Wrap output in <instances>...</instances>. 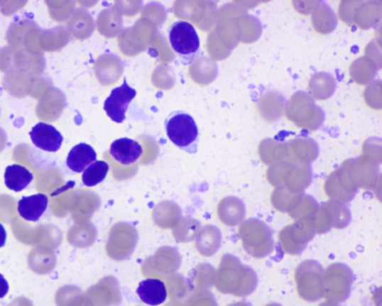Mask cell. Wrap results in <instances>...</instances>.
Listing matches in <instances>:
<instances>
[{
    "mask_svg": "<svg viewBox=\"0 0 382 306\" xmlns=\"http://www.w3.org/2000/svg\"><path fill=\"white\" fill-rule=\"evenodd\" d=\"M354 276L351 270L342 263L329 266L323 273L324 295L330 302H342L350 295Z\"/></svg>",
    "mask_w": 382,
    "mask_h": 306,
    "instance_id": "obj_8",
    "label": "cell"
},
{
    "mask_svg": "<svg viewBox=\"0 0 382 306\" xmlns=\"http://www.w3.org/2000/svg\"><path fill=\"white\" fill-rule=\"evenodd\" d=\"M366 104L371 108L380 110L382 108L381 81L376 80L366 87L364 93Z\"/></svg>",
    "mask_w": 382,
    "mask_h": 306,
    "instance_id": "obj_32",
    "label": "cell"
},
{
    "mask_svg": "<svg viewBox=\"0 0 382 306\" xmlns=\"http://www.w3.org/2000/svg\"><path fill=\"white\" fill-rule=\"evenodd\" d=\"M97 157V153L91 145L80 143L70 151L67 165L73 172L82 173L87 167L96 162Z\"/></svg>",
    "mask_w": 382,
    "mask_h": 306,
    "instance_id": "obj_19",
    "label": "cell"
},
{
    "mask_svg": "<svg viewBox=\"0 0 382 306\" xmlns=\"http://www.w3.org/2000/svg\"><path fill=\"white\" fill-rule=\"evenodd\" d=\"M323 273L319 262L305 260L300 263L295 271V282L299 295L308 302L320 300L324 295Z\"/></svg>",
    "mask_w": 382,
    "mask_h": 306,
    "instance_id": "obj_7",
    "label": "cell"
},
{
    "mask_svg": "<svg viewBox=\"0 0 382 306\" xmlns=\"http://www.w3.org/2000/svg\"><path fill=\"white\" fill-rule=\"evenodd\" d=\"M334 173L346 190L354 195L360 188L375 190L380 182L378 167L366 163L361 157L346 160Z\"/></svg>",
    "mask_w": 382,
    "mask_h": 306,
    "instance_id": "obj_1",
    "label": "cell"
},
{
    "mask_svg": "<svg viewBox=\"0 0 382 306\" xmlns=\"http://www.w3.org/2000/svg\"><path fill=\"white\" fill-rule=\"evenodd\" d=\"M239 31L241 42L253 43L260 38L263 28L258 19L244 13L239 18Z\"/></svg>",
    "mask_w": 382,
    "mask_h": 306,
    "instance_id": "obj_26",
    "label": "cell"
},
{
    "mask_svg": "<svg viewBox=\"0 0 382 306\" xmlns=\"http://www.w3.org/2000/svg\"><path fill=\"white\" fill-rule=\"evenodd\" d=\"M136 95V90L129 86L126 78L120 87L111 91L105 100L104 109L112 121L116 124L124 122L129 106Z\"/></svg>",
    "mask_w": 382,
    "mask_h": 306,
    "instance_id": "obj_11",
    "label": "cell"
},
{
    "mask_svg": "<svg viewBox=\"0 0 382 306\" xmlns=\"http://www.w3.org/2000/svg\"><path fill=\"white\" fill-rule=\"evenodd\" d=\"M165 127L176 147L190 154L197 153L200 133L192 116L185 111H173L167 116Z\"/></svg>",
    "mask_w": 382,
    "mask_h": 306,
    "instance_id": "obj_2",
    "label": "cell"
},
{
    "mask_svg": "<svg viewBox=\"0 0 382 306\" xmlns=\"http://www.w3.org/2000/svg\"><path fill=\"white\" fill-rule=\"evenodd\" d=\"M362 1H342L339 8L341 20L349 25L354 24L356 9Z\"/></svg>",
    "mask_w": 382,
    "mask_h": 306,
    "instance_id": "obj_33",
    "label": "cell"
},
{
    "mask_svg": "<svg viewBox=\"0 0 382 306\" xmlns=\"http://www.w3.org/2000/svg\"><path fill=\"white\" fill-rule=\"evenodd\" d=\"M320 214L322 224L328 230L332 228L343 229L349 225L351 219L345 203L333 200L320 206Z\"/></svg>",
    "mask_w": 382,
    "mask_h": 306,
    "instance_id": "obj_12",
    "label": "cell"
},
{
    "mask_svg": "<svg viewBox=\"0 0 382 306\" xmlns=\"http://www.w3.org/2000/svg\"><path fill=\"white\" fill-rule=\"evenodd\" d=\"M137 294L142 302L152 306L165 302L168 295L165 283L156 279H148L141 282Z\"/></svg>",
    "mask_w": 382,
    "mask_h": 306,
    "instance_id": "obj_20",
    "label": "cell"
},
{
    "mask_svg": "<svg viewBox=\"0 0 382 306\" xmlns=\"http://www.w3.org/2000/svg\"><path fill=\"white\" fill-rule=\"evenodd\" d=\"M223 219L231 226L241 224L245 218L246 207L243 201L236 197L224 200L222 207Z\"/></svg>",
    "mask_w": 382,
    "mask_h": 306,
    "instance_id": "obj_27",
    "label": "cell"
},
{
    "mask_svg": "<svg viewBox=\"0 0 382 306\" xmlns=\"http://www.w3.org/2000/svg\"><path fill=\"white\" fill-rule=\"evenodd\" d=\"M378 70L380 68L376 63L364 55L351 65L349 75L356 83L366 85L374 80Z\"/></svg>",
    "mask_w": 382,
    "mask_h": 306,
    "instance_id": "obj_22",
    "label": "cell"
},
{
    "mask_svg": "<svg viewBox=\"0 0 382 306\" xmlns=\"http://www.w3.org/2000/svg\"><path fill=\"white\" fill-rule=\"evenodd\" d=\"M239 232L244 249L248 255L261 259L273 253V233L266 223L252 218L242 222Z\"/></svg>",
    "mask_w": 382,
    "mask_h": 306,
    "instance_id": "obj_5",
    "label": "cell"
},
{
    "mask_svg": "<svg viewBox=\"0 0 382 306\" xmlns=\"http://www.w3.org/2000/svg\"><path fill=\"white\" fill-rule=\"evenodd\" d=\"M33 180V173L23 166L13 165L6 169L5 184L11 191L22 192Z\"/></svg>",
    "mask_w": 382,
    "mask_h": 306,
    "instance_id": "obj_25",
    "label": "cell"
},
{
    "mask_svg": "<svg viewBox=\"0 0 382 306\" xmlns=\"http://www.w3.org/2000/svg\"><path fill=\"white\" fill-rule=\"evenodd\" d=\"M169 40L185 65L192 63L200 55V40L195 26L186 21H176L169 28Z\"/></svg>",
    "mask_w": 382,
    "mask_h": 306,
    "instance_id": "obj_6",
    "label": "cell"
},
{
    "mask_svg": "<svg viewBox=\"0 0 382 306\" xmlns=\"http://www.w3.org/2000/svg\"><path fill=\"white\" fill-rule=\"evenodd\" d=\"M9 285L4 276L0 273V299L4 298L9 293Z\"/></svg>",
    "mask_w": 382,
    "mask_h": 306,
    "instance_id": "obj_36",
    "label": "cell"
},
{
    "mask_svg": "<svg viewBox=\"0 0 382 306\" xmlns=\"http://www.w3.org/2000/svg\"><path fill=\"white\" fill-rule=\"evenodd\" d=\"M227 289L229 293L239 297H247L256 290L258 276L256 272L234 256L228 258Z\"/></svg>",
    "mask_w": 382,
    "mask_h": 306,
    "instance_id": "obj_10",
    "label": "cell"
},
{
    "mask_svg": "<svg viewBox=\"0 0 382 306\" xmlns=\"http://www.w3.org/2000/svg\"><path fill=\"white\" fill-rule=\"evenodd\" d=\"M319 205L312 197L302 194L295 207L289 212L292 219L296 221L313 217L316 214Z\"/></svg>",
    "mask_w": 382,
    "mask_h": 306,
    "instance_id": "obj_28",
    "label": "cell"
},
{
    "mask_svg": "<svg viewBox=\"0 0 382 306\" xmlns=\"http://www.w3.org/2000/svg\"><path fill=\"white\" fill-rule=\"evenodd\" d=\"M285 110L286 118L301 129L316 131L325 121L324 112L310 94L302 91L292 96Z\"/></svg>",
    "mask_w": 382,
    "mask_h": 306,
    "instance_id": "obj_4",
    "label": "cell"
},
{
    "mask_svg": "<svg viewBox=\"0 0 382 306\" xmlns=\"http://www.w3.org/2000/svg\"><path fill=\"white\" fill-rule=\"evenodd\" d=\"M312 25L322 35L332 33L337 27V19L333 10L325 3L320 2L313 11Z\"/></svg>",
    "mask_w": 382,
    "mask_h": 306,
    "instance_id": "obj_24",
    "label": "cell"
},
{
    "mask_svg": "<svg viewBox=\"0 0 382 306\" xmlns=\"http://www.w3.org/2000/svg\"><path fill=\"white\" fill-rule=\"evenodd\" d=\"M365 56L369 57L376 63L378 67L381 68V47L380 40H373L365 49Z\"/></svg>",
    "mask_w": 382,
    "mask_h": 306,
    "instance_id": "obj_34",
    "label": "cell"
},
{
    "mask_svg": "<svg viewBox=\"0 0 382 306\" xmlns=\"http://www.w3.org/2000/svg\"><path fill=\"white\" fill-rule=\"evenodd\" d=\"M301 195L293 194L284 187H275L271 196V202L276 210L289 213L296 205Z\"/></svg>",
    "mask_w": 382,
    "mask_h": 306,
    "instance_id": "obj_29",
    "label": "cell"
},
{
    "mask_svg": "<svg viewBox=\"0 0 382 306\" xmlns=\"http://www.w3.org/2000/svg\"><path fill=\"white\" fill-rule=\"evenodd\" d=\"M285 97L277 92L270 91L263 93L258 97L257 107L264 121L273 124L282 118L285 109Z\"/></svg>",
    "mask_w": 382,
    "mask_h": 306,
    "instance_id": "obj_15",
    "label": "cell"
},
{
    "mask_svg": "<svg viewBox=\"0 0 382 306\" xmlns=\"http://www.w3.org/2000/svg\"><path fill=\"white\" fill-rule=\"evenodd\" d=\"M381 14L382 4L380 1H362L356 9L354 23L364 31H367L380 22Z\"/></svg>",
    "mask_w": 382,
    "mask_h": 306,
    "instance_id": "obj_21",
    "label": "cell"
},
{
    "mask_svg": "<svg viewBox=\"0 0 382 306\" xmlns=\"http://www.w3.org/2000/svg\"><path fill=\"white\" fill-rule=\"evenodd\" d=\"M315 235L313 217L305 218L283 229L278 234V243L284 253L296 256L306 248Z\"/></svg>",
    "mask_w": 382,
    "mask_h": 306,
    "instance_id": "obj_9",
    "label": "cell"
},
{
    "mask_svg": "<svg viewBox=\"0 0 382 306\" xmlns=\"http://www.w3.org/2000/svg\"><path fill=\"white\" fill-rule=\"evenodd\" d=\"M381 144V138H371L367 139L363 145L361 157L366 163L378 167L381 165L382 160Z\"/></svg>",
    "mask_w": 382,
    "mask_h": 306,
    "instance_id": "obj_31",
    "label": "cell"
},
{
    "mask_svg": "<svg viewBox=\"0 0 382 306\" xmlns=\"http://www.w3.org/2000/svg\"><path fill=\"white\" fill-rule=\"evenodd\" d=\"M267 179L273 187H284L293 194H303L312 181L310 165L282 163L270 166Z\"/></svg>",
    "mask_w": 382,
    "mask_h": 306,
    "instance_id": "obj_3",
    "label": "cell"
},
{
    "mask_svg": "<svg viewBox=\"0 0 382 306\" xmlns=\"http://www.w3.org/2000/svg\"><path fill=\"white\" fill-rule=\"evenodd\" d=\"M109 170V165L104 161H96L88 166L82 174L83 184L94 187L104 181Z\"/></svg>",
    "mask_w": 382,
    "mask_h": 306,
    "instance_id": "obj_30",
    "label": "cell"
},
{
    "mask_svg": "<svg viewBox=\"0 0 382 306\" xmlns=\"http://www.w3.org/2000/svg\"><path fill=\"white\" fill-rule=\"evenodd\" d=\"M29 136L36 147L50 153L60 151L64 141L60 131L53 126L44 123L36 124L29 133Z\"/></svg>",
    "mask_w": 382,
    "mask_h": 306,
    "instance_id": "obj_14",
    "label": "cell"
},
{
    "mask_svg": "<svg viewBox=\"0 0 382 306\" xmlns=\"http://www.w3.org/2000/svg\"><path fill=\"white\" fill-rule=\"evenodd\" d=\"M288 163L310 165L319 156L317 142L310 138H297L288 142Z\"/></svg>",
    "mask_w": 382,
    "mask_h": 306,
    "instance_id": "obj_13",
    "label": "cell"
},
{
    "mask_svg": "<svg viewBox=\"0 0 382 306\" xmlns=\"http://www.w3.org/2000/svg\"><path fill=\"white\" fill-rule=\"evenodd\" d=\"M143 153L141 145L136 141L128 138L114 141L110 147L112 157L124 165L135 163Z\"/></svg>",
    "mask_w": 382,
    "mask_h": 306,
    "instance_id": "obj_16",
    "label": "cell"
},
{
    "mask_svg": "<svg viewBox=\"0 0 382 306\" xmlns=\"http://www.w3.org/2000/svg\"><path fill=\"white\" fill-rule=\"evenodd\" d=\"M48 202V197L43 194L23 197L18 202V210L23 219L36 222L46 212Z\"/></svg>",
    "mask_w": 382,
    "mask_h": 306,
    "instance_id": "obj_18",
    "label": "cell"
},
{
    "mask_svg": "<svg viewBox=\"0 0 382 306\" xmlns=\"http://www.w3.org/2000/svg\"><path fill=\"white\" fill-rule=\"evenodd\" d=\"M336 83L327 72H317L308 82V91L312 98L317 100L329 99L334 94Z\"/></svg>",
    "mask_w": 382,
    "mask_h": 306,
    "instance_id": "obj_23",
    "label": "cell"
},
{
    "mask_svg": "<svg viewBox=\"0 0 382 306\" xmlns=\"http://www.w3.org/2000/svg\"><path fill=\"white\" fill-rule=\"evenodd\" d=\"M258 153L261 162L269 167L288 163V143L278 142L271 138L264 139L259 144Z\"/></svg>",
    "mask_w": 382,
    "mask_h": 306,
    "instance_id": "obj_17",
    "label": "cell"
},
{
    "mask_svg": "<svg viewBox=\"0 0 382 306\" xmlns=\"http://www.w3.org/2000/svg\"><path fill=\"white\" fill-rule=\"evenodd\" d=\"M7 233L3 224H0V248L6 244Z\"/></svg>",
    "mask_w": 382,
    "mask_h": 306,
    "instance_id": "obj_37",
    "label": "cell"
},
{
    "mask_svg": "<svg viewBox=\"0 0 382 306\" xmlns=\"http://www.w3.org/2000/svg\"><path fill=\"white\" fill-rule=\"evenodd\" d=\"M320 1H293V5L298 12L307 16L315 11Z\"/></svg>",
    "mask_w": 382,
    "mask_h": 306,
    "instance_id": "obj_35",
    "label": "cell"
}]
</instances>
